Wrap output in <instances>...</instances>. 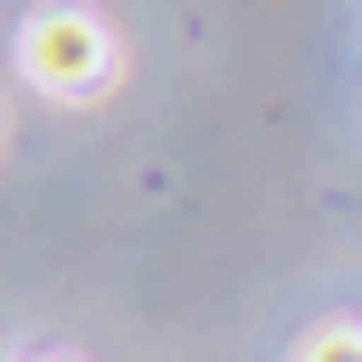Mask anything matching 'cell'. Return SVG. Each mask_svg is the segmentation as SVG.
<instances>
[{
    "mask_svg": "<svg viewBox=\"0 0 362 362\" xmlns=\"http://www.w3.org/2000/svg\"><path fill=\"white\" fill-rule=\"evenodd\" d=\"M19 76H29L38 95H95L115 76V29L95 10H38L29 29H19Z\"/></svg>",
    "mask_w": 362,
    "mask_h": 362,
    "instance_id": "6da1fadb",
    "label": "cell"
},
{
    "mask_svg": "<svg viewBox=\"0 0 362 362\" xmlns=\"http://www.w3.org/2000/svg\"><path fill=\"white\" fill-rule=\"evenodd\" d=\"M296 362H362V325H315L296 344Z\"/></svg>",
    "mask_w": 362,
    "mask_h": 362,
    "instance_id": "7a4b0ae2",
    "label": "cell"
}]
</instances>
